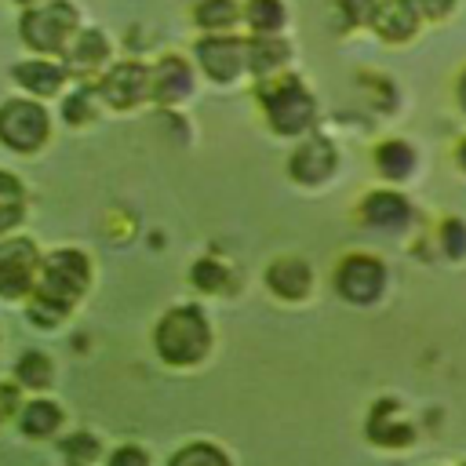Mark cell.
<instances>
[{
    "mask_svg": "<svg viewBox=\"0 0 466 466\" xmlns=\"http://www.w3.org/2000/svg\"><path fill=\"white\" fill-rule=\"evenodd\" d=\"M109 466H146V451H138V448H116L113 459H109Z\"/></svg>",
    "mask_w": 466,
    "mask_h": 466,
    "instance_id": "cell-32",
    "label": "cell"
},
{
    "mask_svg": "<svg viewBox=\"0 0 466 466\" xmlns=\"http://www.w3.org/2000/svg\"><path fill=\"white\" fill-rule=\"evenodd\" d=\"M248 22L251 29L262 36V33H277L284 25V4L280 0H248Z\"/></svg>",
    "mask_w": 466,
    "mask_h": 466,
    "instance_id": "cell-20",
    "label": "cell"
},
{
    "mask_svg": "<svg viewBox=\"0 0 466 466\" xmlns=\"http://www.w3.org/2000/svg\"><path fill=\"white\" fill-rule=\"evenodd\" d=\"M459 106H462V113H466V69H462V76H459Z\"/></svg>",
    "mask_w": 466,
    "mask_h": 466,
    "instance_id": "cell-33",
    "label": "cell"
},
{
    "mask_svg": "<svg viewBox=\"0 0 466 466\" xmlns=\"http://www.w3.org/2000/svg\"><path fill=\"white\" fill-rule=\"evenodd\" d=\"M266 280H269V288L280 295V299H302L306 291H309V266L302 262V258H280V262H273L269 266V273H266Z\"/></svg>",
    "mask_w": 466,
    "mask_h": 466,
    "instance_id": "cell-13",
    "label": "cell"
},
{
    "mask_svg": "<svg viewBox=\"0 0 466 466\" xmlns=\"http://www.w3.org/2000/svg\"><path fill=\"white\" fill-rule=\"evenodd\" d=\"M15 80L36 95H55L66 80V69L55 62H22V66H15Z\"/></svg>",
    "mask_w": 466,
    "mask_h": 466,
    "instance_id": "cell-15",
    "label": "cell"
},
{
    "mask_svg": "<svg viewBox=\"0 0 466 466\" xmlns=\"http://www.w3.org/2000/svg\"><path fill=\"white\" fill-rule=\"evenodd\" d=\"M22 186H18V178L15 175H7V171H0V233L4 229H11L18 218H22Z\"/></svg>",
    "mask_w": 466,
    "mask_h": 466,
    "instance_id": "cell-21",
    "label": "cell"
},
{
    "mask_svg": "<svg viewBox=\"0 0 466 466\" xmlns=\"http://www.w3.org/2000/svg\"><path fill=\"white\" fill-rule=\"evenodd\" d=\"M375 7H379V0H342V11H346V18H350L353 25H357V22H371Z\"/></svg>",
    "mask_w": 466,
    "mask_h": 466,
    "instance_id": "cell-29",
    "label": "cell"
},
{
    "mask_svg": "<svg viewBox=\"0 0 466 466\" xmlns=\"http://www.w3.org/2000/svg\"><path fill=\"white\" fill-rule=\"evenodd\" d=\"M146 91H153V76H149L142 66H135V62H124V66L109 69L106 80L98 84V95H102L109 106H116V109H127V106L142 102Z\"/></svg>",
    "mask_w": 466,
    "mask_h": 466,
    "instance_id": "cell-9",
    "label": "cell"
},
{
    "mask_svg": "<svg viewBox=\"0 0 466 466\" xmlns=\"http://www.w3.org/2000/svg\"><path fill=\"white\" fill-rule=\"evenodd\" d=\"M197 22L204 29H226L237 22V4L233 0H204L197 7Z\"/></svg>",
    "mask_w": 466,
    "mask_h": 466,
    "instance_id": "cell-23",
    "label": "cell"
},
{
    "mask_svg": "<svg viewBox=\"0 0 466 466\" xmlns=\"http://www.w3.org/2000/svg\"><path fill=\"white\" fill-rule=\"evenodd\" d=\"M0 138L11 149H36L47 138V113L25 98L7 102L0 109Z\"/></svg>",
    "mask_w": 466,
    "mask_h": 466,
    "instance_id": "cell-5",
    "label": "cell"
},
{
    "mask_svg": "<svg viewBox=\"0 0 466 466\" xmlns=\"http://www.w3.org/2000/svg\"><path fill=\"white\" fill-rule=\"evenodd\" d=\"M171 466H229V459L211 444H189L171 459Z\"/></svg>",
    "mask_w": 466,
    "mask_h": 466,
    "instance_id": "cell-24",
    "label": "cell"
},
{
    "mask_svg": "<svg viewBox=\"0 0 466 466\" xmlns=\"http://www.w3.org/2000/svg\"><path fill=\"white\" fill-rule=\"evenodd\" d=\"M415 4H419L422 18H430V22H441V18H448V15L455 11V4H459V0H415Z\"/></svg>",
    "mask_w": 466,
    "mask_h": 466,
    "instance_id": "cell-30",
    "label": "cell"
},
{
    "mask_svg": "<svg viewBox=\"0 0 466 466\" xmlns=\"http://www.w3.org/2000/svg\"><path fill=\"white\" fill-rule=\"evenodd\" d=\"M382 284H386V269L371 255H350L335 273V288L350 302H375Z\"/></svg>",
    "mask_w": 466,
    "mask_h": 466,
    "instance_id": "cell-6",
    "label": "cell"
},
{
    "mask_svg": "<svg viewBox=\"0 0 466 466\" xmlns=\"http://www.w3.org/2000/svg\"><path fill=\"white\" fill-rule=\"evenodd\" d=\"M229 280V273L218 266V262H197L193 266V284L204 288V291H222Z\"/></svg>",
    "mask_w": 466,
    "mask_h": 466,
    "instance_id": "cell-27",
    "label": "cell"
},
{
    "mask_svg": "<svg viewBox=\"0 0 466 466\" xmlns=\"http://www.w3.org/2000/svg\"><path fill=\"white\" fill-rule=\"evenodd\" d=\"M66 116H69V124H80V120L91 116V98H87V91H76V95L66 102Z\"/></svg>",
    "mask_w": 466,
    "mask_h": 466,
    "instance_id": "cell-31",
    "label": "cell"
},
{
    "mask_svg": "<svg viewBox=\"0 0 466 466\" xmlns=\"http://www.w3.org/2000/svg\"><path fill=\"white\" fill-rule=\"evenodd\" d=\"M208 342H211V331L197 306L171 309L157 324V350L167 364H197L208 353Z\"/></svg>",
    "mask_w": 466,
    "mask_h": 466,
    "instance_id": "cell-2",
    "label": "cell"
},
{
    "mask_svg": "<svg viewBox=\"0 0 466 466\" xmlns=\"http://www.w3.org/2000/svg\"><path fill=\"white\" fill-rule=\"evenodd\" d=\"M62 451H66V459H69L73 466H84V462H91V459L98 455V441L87 437V433H76V437H66V441H62Z\"/></svg>",
    "mask_w": 466,
    "mask_h": 466,
    "instance_id": "cell-26",
    "label": "cell"
},
{
    "mask_svg": "<svg viewBox=\"0 0 466 466\" xmlns=\"http://www.w3.org/2000/svg\"><path fill=\"white\" fill-rule=\"evenodd\" d=\"M36 248L22 237L4 240L0 244V295L18 299L25 291H33V277H36Z\"/></svg>",
    "mask_w": 466,
    "mask_h": 466,
    "instance_id": "cell-7",
    "label": "cell"
},
{
    "mask_svg": "<svg viewBox=\"0 0 466 466\" xmlns=\"http://www.w3.org/2000/svg\"><path fill=\"white\" fill-rule=\"evenodd\" d=\"M58 422H62V411H58L55 404H47V400H33V404H25V411H22V430H25L29 437H47Z\"/></svg>",
    "mask_w": 466,
    "mask_h": 466,
    "instance_id": "cell-19",
    "label": "cell"
},
{
    "mask_svg": "<svg viewBox=\"0 0 466 466\" xmlns=\"http://www.w3.org/2000/svg\"><path fill=\"white\" fill-rule=\"evenodd\" d=\"M444 251L451 258H462L466 255V222L462 218H448L444 222Z\"/></svg>",
    "mask_w": 466,
    "mask_h": 466,
    "instance_id": "cell-28",
    "label": "cell"
},
{
    "mask_svg": "<svg viewBox=\"0 0 466 466\" xmlns=\"http://www.w3.org/2000/svg\"><path fill=\"white\" fill-rule=\"evenodd\" d=\"M197 58L211 80H233L248 66V44L229 36H211L197 44Z\"/></svg>",
    "mask_w": 466,
    "mask_h": 466,
    "instance_id": "cell-8",
    "label": "cell"
},
{
    "mask_svg": "<svg viewBox=\"0 0 466 466\" xmlns=\"http://www.w3.org/2000/svg\"><path fill=\"white\" fill-rule=\"evenodd\" d=\"M288 58V44L277 33H255V40H248V66L255 73H273L277 66H284Z\"/></svg>",
    "mask_w": 466,
    "mask_h": 466,
    "instance_id": "cell-16",
    "label": "cell"
},
{
    "mask_svg": "<svg viewBox=\"0 0 466 466\" xmlns=\"http://www.w3.org/2000/svg\"><path fill=\"white\" fill-rule=\"evenodd\" d=\"M18 4H29V0H18Z\"/></svg>",
    "mask_w": 466,
    "mask_h": 466,
    "instance_id": "cell-35",
    "label": "cell"
},
{
    "mask_svg": "<svg viewBox=\"0 0 466 466\" xmlns=\"http://www.w3.org/2000/svg\"><path fill=\"white\" fill-rule=\"evenodd\" d=\"M331 171H335V149H331L324 138L302 142V146L295 149V157H291V175H295L299 182H306V186L324 182Z\"/></svg>",
    "mask_w": 466,
    "mask_h": 466,
    "instance_id": "cell-11",
    "label": "cell"
},
{
    "mask_svg": "<svg viewBox=\"0 0 466 466\" xmlns=\"http://www.w3.org/2000/svg\"><path fill=\"white\" fill-rule=\"evenodd\" d=\"M258 98L266 106V116H269L273 131H280V135H299V131H306L313 124V113H317L313 95L295 76H284L277 84H266L258 91Z\"/></svg>",
    "mask_w": 466,
    "mask_h": 466,
    "instance_id": "cell-3",
    "label": "cell"
},
{
    "mask_svg": "<svg viewBox=\"0 0 466 466\" xmlns=\"http://www.w3.org/2000/svg\"><path fill=\"white\" fill-rule=\"evenodd\" d=\"M375 164L386 178H408L411 167H415V153L408 142H382L379 153H375Z\"/></svg>",
    "mask_w": 466,
    "mask_h": 466,
    "instance_id": "cell-18",
    "label": "cell"
},
{
    "mask_svg": "<svg viewBox=\"0 0 466 466\" xmlns=\"http://www.w3.org/2000/svg\"><path fill=\"white\" fill-rule=\"evenodd\" d=\"M393 411H397V404H390V400H379V404H375L371 422H368L371 441H379V444H408V441H411V426L397 422Z\"/></svg>",
    "mask_w": 466,
    "mask_h": 466,
    "instance_id": "cell-17",
    "label": "cell"
},
{
    "mask_svg": "<svg viewBox=\"0 0 466 466\" xmlns=\"http://www.w3.org/2000/svg\"><path fill=\"white\" fill-rule=\"evenodd\" d=\"M419 18H422V11L415 0H379V7L371 15V29L390 44H404L415 36Z\"/></svg>",
    "mask_w": 466,
    "mask_h": 466,
    "instance_id": "cell-10",
    "label": "cell"
},
{
    "mask_svg": "<svg viewBox=\"0 0 466 466\" xmlns=\"http://www.w3.org/2000/svg\"><path fill=\"white\" fill-rule=\"evenodd\" d=\"M189 91V69L182 58H164L157 69H153V95L160 102H178L186 98Z\"/></svg>",
    "mask_w": 466,
    "mask_h": 466,
    "instance_id": "cell-14",
    "label": "cell"
},
{
    "mask_svg": "<svg viewBox=\"0 0 466 466\" xmlns=\"http://www.w3.org/2000/svg\"><path fill=\"white\" fill-rule=\"evenodd\" d=\"M18 379H22L25 386H47V379H51V360H47L44 353H25V357L18 360Z\"/></svg>",
    "mask_w": 466,
    "mask_h": 466,
    "instance_id": "cell-25",
    "label": "cell"
},
{
    "mask_svg": "<svg viewBox=\"0 0 466 466\" xmlns=\"http://www.w3.org/2000/svg\"><path fill=\"white\" fill-rule=\"evenodd\" d=\"M459 164H462V167H466V142H462V146H459Z\"/></svg>",
    "mask_w": 466,
    "mask_h": 466,
    "instance_id": "cell-34",
    "label": "cell"
},
{
    "mask_svg": "<svg viewBox=\"0 0 466 466\" xmlns=\"http://www.w3.org/2000/svg\"><path fill=\"white\" fill-rule=\"evenodd\" d=\"M106 55H109V44H106L102 29H84L80 40H76V47H73V62H76L80 69H95Z\"/></svg>",
    "mask_w": 466,
    "mask_h": 466,
    "instance_id": "cell-22",
    "label": "cell"
},
{
    "mask_svg": "<svg viewBox=\"0 0 466 466\" xmlns=\"http://www.w3.org/2000/svg\"><path fill=\"white\" fill-rule=\"evenodd\" d=\"M360 215H364V222H371V226H379V229H400V226L411 218V208H408V200H404L400 193L382 189V193H371V197L364 200Z\"/></svg>",
    "mask_w": 466,
    "mask_h": 466,
    "instance_id": "cell-12",
    "label": "cell"
},
{
    "mask_svg": "<svg viewBox=\"0 0 466 466\" xmlns=\"http://www.w3.org/2000/svg\"><path fill=\"white\" fill-rule=\"evenodd\" d=\"M18 25H22V40L29 47H36V51H58V47H66V40L76 29V7L66 4V0H51V4L29 7Z\"/></svg>",
    "mask_w": 466,
    "mask_h": 466,
    "instance_id": "cell-4",
    "label": "cell"
},
{
    "mask_svg": "<svg viewBox=\"0 0 466 466\" xmlns=\"http://www.w3.org/2000/svg\"><path fill=\"white\" fill-rule=\"evenodd\" d=\"M87 258L80 251H55L44 266V280L29 302V317L40 324V328H51L55 320L66 317V309L80 299V291L87 288Z\"/></svg>",
    "mask_w": 466,
    "mask_h": 466,
    "instance_id": "cell-1",
    "label": "cell"
}]
</instances>
